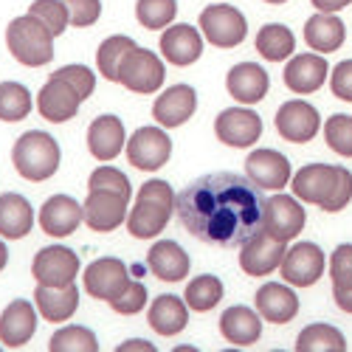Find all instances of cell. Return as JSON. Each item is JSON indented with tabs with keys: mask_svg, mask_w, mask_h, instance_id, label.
<instances>
[{
	"mask_svg": "<svg viewBox=\"0 0 352 352\" xmlns=\"http://www.w3.org/2000/svg\"><path fill=\"white\" fill-rule=\"evenodd\" d=\"M330 87H333V96H338L344 102H352V60H344L333 68Z\"/></svg>",
	"mask_w": 352,
	"mask_h": 352,
	"instance_id": "obj_47",
	"label": "cell"
},
{
	"mask_svg": "<svg viewBox=\"0 0 352 352\" xmlns=\"http://www.w3.org/2000/svg\"><path fill=\"white\" fill-rule=\"evenodd\" d=\"M6 262H9V251H6L3 240H0V271H3V268H6Z\"/></svg>",
	"mask_w": 352,
	"mask_h": 352,
	"instance_id": "obj_50",
	"label": "cell"
},
{
	"mask_svg": "<svg viewBox=\"0 0 352 352\" xmlns=\"http://www.w3.org/2000/svg\"><path fill=\"white\" fill-rule=\"evenodd\" d=\"M164 63L158 60V54L146 51V48H133L122 65H119V82L133 94H155L164 85Z\"/></svg>",
	"mask_w": 352,
	"mask_h": 352,
	"instance_id": "obj_6",
	"label": "cell"
},
{
	"mask_svg": "<svg viewBox=\"0 0 352 352\" xmlns=\"http://www.w3.org/2000/svg\"><path fill=\"white\" fill-rule=\"evenodd\" d=\"M293 195L324 212H341L352 200V172L346 166L307 164L293 175Z\"/></svg>",
	"mask_w": 352,
	"mask_h": 352,
	"instance_id": "obj_2",
	"label": "cell"
},
{
	"mask_svg": "<svg viewBox=\"0 0 352 352\" xmlns=\"http://www.w3.org/2000/svg\"><path fill=\"white\" fill-rule=\"evenodd\" d=\"M135 48V43L124 34H113L107 37L102 45H99V54H96V65H99V74L107 79V82H119V65L122 60Z\"/></svg>",
	"mask_w": 352,
	"mask_h": 352,
	"instance_id": "obj_37",
	"label": "cell"
},
{
	"mask_svg": "<svg viewBox=\"0 0 352 352\" xmlns=\"http://www.w3.org/2000/svg\"><path fill=\"white\" fill-rule=\"evenodd\" d=\"M324 141L333 153L352 158V116H330L327 124H324Z\"/></svg>",
	"mask_w": 352,
	"mask_h": 352,
	"instance_id": "obj_42",
	"label": "cell"
},
{
	"mask_svg": "<svg viewBox=\"0 0 352 352\" xmlns=\"http://www.w3.org/2000/svg\"><path fill=\"white\" fill-rule=\"evenodd\" d=\"M197 110V94L189 85H172L155 99L153 104V119L161 127H181L186 124Z\"/></svg>",
	"mask_w": 352,
	"mask_h": 352,
	"instance_id": "obj_17",
	"label": "cell"
},
{
	"mask_svg": "<svg viewBox=\"0 0 352 352\" xmlns=\"http://www.w3.org/2000/svg\"><path fill=\"white\" fill-rule=\"evenodd\" d=\"M226 87L240 104H256V102L265 99L268 87H271V76L256 63H240L228 71Z\"/></svg>",
	"mask_w": 352,
	"mask_h": 352,
	"instance_id": "obj_25",
	"label": "cell"
},
{
	"mask_svg": "<svg viewBox=\"0 0 352 352\" xmlns=\"http://www.w3.org/2000/svg\"><path fill=\"white\" fill-rule=\"evenodd\" d=\"M333 276V299L344 313H352V245L344 243L330 256Z\"/></svg>",
	"mask_w": 352,
	"mask_h": 352,
	"instance_id": "obj_33",
	"label": "cell"
},
{
	"mask_svg": "<svg viewBox=\"0 0 352 352\" xmlns=\"http://www.w3.org/2000/svg\"><path fill=\"white\" fill-rule=\"evenodd\" d=\"M51 76L68 82L74 91L82 96V102L91 96V94H94V87H96V74H94L91 68H85V65H65V68H60V71H54Z\"/></svg>",
	"mask_w": 352,
	"mask_h": 352,
	"instance_id": "obj_44",
	"label": "cell"
},
{
	"mask_svg": "<svg viewBox=\"0 0 352 352\" xmlns=\"http://www.w3.org/2000/svg\"><path fill=\"white\" fill-rule=\"evenodd\" d=\"M344 37H346V28L344 23L336 17V14H327V12H318L307 20L305 25V43L318 51V54H333L344 45Z\"/></svg>",
	"mask_w": 352,
	"mask_h": 352,
	"instance_id": "obj_32",
	"label": "cell"
},
{
	"mask_svg": "<svg viewBox=\"0 0 352 352\" xmlns=\"http://www.w3.org/2000/svg\"><path fill=\"white\" fill-rule=\"evenodd\" d=\"M37 330V310L32 302L14 299L3 313H0V344L9 349H20L32 341Z\"/></svg>",
	"mask_w": 352,
	"mask_h": 352,
	"instance_id": "obj_21",
	"label": "cell"
},
{
	"mask_svg": "<svg viewBox=\"0 0 352 352\" xmlns=\"http://www.w3.org/2000/svg\"><path fill=\"white\" fill-rule=\"evenodd\" d=\"M65 6H68V14H71V23L76 28L94 25L99 20V14H102L99 0H65Z\"/></svg>",
	"mask_w": 352,
	"mask_h": 352,
	"instance_id": "obj_46",
	"label": "cell"
},
{
	"mask_svg": "<svg viewBox=\"0 0 352 352\" xmlns=\"http://www.w3.org/2000/svg\"><path fill=\"white\" fill-rule=\"evenodd\" d=\"M110 307H113L116 313H122V316H135L138 310L146 307V287H144L141 282H130V285L119 293V296L110 302Z\"/></svg>",
	"mask_w": 352,
	"mask_h": 352,
	"instance_id": "obj_45",
	"label": "cell"
},
{
	"mask_svg": "<svg viewBox=\"0 0 352 352\" xmlns=\"http://www.w3.org/2000/svg\"><path fill=\"white\" fill-rule=\"evenodd\" d=\"M282 276L293 287H310L324 276V251L316 243H296L282 259Z\"/></svg>",
	"mask_w": 352,
	"mask_h": 352,
	"instance_id": "obj_13",
	"label": "cell"
},
{
	"mask_svg": "<svg viewBox=\"0 0 352 352\" xmlns=\"http://www.w3.org/2000/svg\"><path fill=\"white\" fill-rule=\"evenodd\" d=\"M124 124L116 116H99V119L87 127V150L96 161H113L124 150Z\"/></svg>",
	"mask_w": 352,
	"mask_h": 352,
	"instance_id": "obj_26",
	"label": "cell"
},
{
	"mask_svg": "<svg viewBox=\"0 0 352 352\" xmlns=\"http://www.w3.org/2000/svg\"><path fill=\"white\" fill-rule=\"evenodd\" d=\"M186 305L189 310L195 313H209L212 307H217V302L223 299V282L212 274H203V276H195L189 285H186Z\"/></svg>",
	"mask_w": 352,
	"mask_h": 352,
	"instance_id": "obj_38",
	"label": "cell"
},
{
	"mask_svg": "<svg viewBox=\"0 0 352 352\" xmlns=\"http://www.w3.org/2000/svg\"><path fill=\"white\" fill-rule=\"evenodd\" d=\"M175 14H178V3H175V0H138L135 3L138 23L144 28H150V32L172 25Z\"/></svg>",
	"mask_w": 352,
	"mask_h": 352,
	"instance_id": "obj_40",
	"label": "cell"
},
{
	"mask_svg": "<svg viewBox=\"0 0 352 352\" xmlns=\"http://www.w3.org/2000/svg\"><path fill=\"white\" fill-rule=\"evenodd\" d=\"M82 104V96L74 91V87L63 79H48L43 85V91L37 94V110L45 122H54V124H63L68 119H74L76 110Z\"/></svg>",
	"mask_w": 352,
	"mask_h": 352,
	"instance_id": "obj_18",
	"label": "cell"
},
{
	"mask_svg": "<svg viewBox=\"0 0 352 352\" xmlns=\"http://www.w3.org/2000/svg\"><path fill=\"white\" fill-rule=\"evenodd\" d=\"M296 349L299 352H344L346 341L341 330H336L333 324H310L299 333Z\"/></svg>",
	"mask_w": 352,
	"mask_h": 352,
	"instance_id": "obj_35",
	"label": "cell"
},
{
	"mask_svg": "<svg viewBox=\"0 0 352 352\" xmlns=\"http://www.w3.org/2000/svg\"><path fill=\"white\" fill-rule=\"evenodd\" d=\"M34 102L28 87L20 82H0V122H23Z\"/></svg>",
	"mask_w": 352,
	"mask_h": 352,
	"instance_id": "obj_36",
	"label": "cell"
},
{
	"mask_svg": "<svg viewBox=\"0 0 352 352\" xmlns=\"http://www.w3.org/2000/svg\"><path fill=\"white\" fill-rule=\"evenodd\" d=\"M245 175L259 189H285L290 184V161L276 150H254L245 161Z\"/></svg>",
	"mask_w": 352,
	"mask_h": 352,
	"instance_id": "obj_24",
	"label": "cell"
},
{
	"mask_svg": "<svg viewBox=\"0 0 352 352\" xmlns=\"http://www.w3.org/2000/svg\"><path fill=\"white\" fill-rule=\"evenodd\" d=\"M127 203H130V197H124V195L94 189V192H87V200L82 206V217L91 231L107 234V231H116L127 220Z\"/></svg>",
	"mask_w": 352,
	"mask_h": 352,
	"instance_id": "obj_12",
	"label": "cell"
},
{
	"mask_svg": "<svg viewBox=\"0 0 352 352\" xmlns=\"http://www.w3.org/2000/svg\"><path fill=\"white\" fill-rule=\"evenodd\" d=\"M28 14H34L37 20H43L54 37H60L65 32V25L71 23L65 0H34V3L28 6Z\"/></svg>",
	"mask_w": 352,
	"mask_h": 352,
	"instance_id": "obj_41",
	"label": "cell"
},
{
	"mask_svg": "<svg viewBox=\"0 0 352 352\" xmlns=\"http://www.w3.org/2000/svg\"><path fill=\"white\" fill-rule=\"evenodd\" d=\"M282 79L290 91L299 94V96L316 94L318 87L327 82V60L321 54H296L285 65Z\"/></svg>",
	"mask_w": 352,
	"mask_h": 352,
	"instance_id": "obj_20",
	"label": "cell"
},
{
	"mask_svg": "<svg viewBox=\"0 0 352 352\" xmlns=\"http://www.w3.org/2000/svg\"><path fill=\"white\" fill-rule=\"evenodd\" d=\"M12 161L20 178L25 181H48L51 175L60 169L63 153H60V144H56L48 133L40 130H28L14 141V150H12Z\"/></svg>",
	"mask_w": 352,
	"mask_h": 352,
	"instance_id": "obj_4",
	"label": "cell"
},
{
	"mask_svg": "<svg viewBox=\"0 0 352 352\" xmlns=\"http://www.w3.org/2000/svg\"><path fill=\"white\" fill-rule=\"evenodd\" d=\"M256 313L271 324H287L299 313V296L287 287V282H265L256 290Z\"/></svg>",
	"mask_w": 352,
	"mask_h": 352,
	"instance_id": "obj_22",
	"label": "cell"
},
{
	"mask_svg": "<svg viewBox=\"0 0 352 352\" xmlns=\"http://www.w3.org/2000/svg\"><path fill=\"white\" fill-rule=\"evenodd\" d=\"M127 349H141V352H155V346L153 344H146V341H127V344H122L119 346V352H127Z\"/></svg>",
	"mask_w": 352,
	"mask_h": 352,
	"instance_id": "obj_49",
	"label": "cell"
},
{
	"mask_svg": "<svg viewBox=\"0 0 352 352\" xmlns=\"http://www.w3.org/2000/svg\"><path fill=\"white\" fill-rule=\"evenodd\" d=\"M296 48V37L287 25L282 23H271V25H262L259 34H256V51L265 56L268 63H285L287 56Z\"/></svg>",
	"mask_w": 352,
	"mask_h": 352,
	"instance_id": "obj_34",
	"label": "cell"
},
{
	"mask_svg": "<svg viewBox=\"0 0 352 352\" xmlns=\"http://www.w3.org/2000/svg\"><path fill=\"white\" fill-rule=\"evenodd\" d=\"M172 155V141L161 127H141L127 138V161L141 172L161 169Z\"/></svg>",
	"mask_w": 352,
	"mask_h": 352,
	"instance_id": "obj_10",
	"label": "cell"
},
{
	"mask_svg": "<svg viewBox=\"0 0 352 352\" xmlns=\"http://www.w3.org/2000/svg\"><path fill=\"white\" fill-rule=\"evenodd\" d=\"M310 3L318 9V12H327V14H336L341 9H346L352 0H310Z\"/></svg>",
	"mask_w": 352,
	"mask_h": 352,
	"instance_id": "obj_48",
	"label": "cell"
},
{
	"mask_svg": "<svg viewBox=\"0 0 352 352\" xmlns=\"http://www.w3.org/2000/svg\"><path fill=\"white\" fill-rule=\"evenodd\" d=\"M6 45L20 65L40 68L54 60V34L34 14L14 17L6 28Z\"/></svg>",
	"mask_w": 352,
	"mask_h": 352,
	"instance_id": "obj_5",
	"label": "cell"
},
{
	"mask_svg": "<svg viewBox=\"0 0 352 352\" xmlns=\"http://www.w3.org/2000/svg\"><path fill=\"white\" fill-rule=\"evenodd\" d=\"M307 223L305 209L299 206V197H287V195H274L265 200V214H262V228H265L271 237L290 243L296 240L302 228Z\"/></svg>",
	"mask_w": 352,
	"mask_h": 352,
	"instance_id": "obj_9",
	"label": "cell"
},
{
	"mask_svg": "<svg viewBox=\"0 0 352 352\" xmlns=\"http://www.w3.org/2000/svg\"><path fill=\"white\" fill-rule=\"evenodd\" d=\"M321 127V119H318V110L302 99H290L279 107L276 113V130L285 141H293V144H305V141H313L316 133Z\"/></svg>",
	"mask_w": 352,
	"mask_h": 352,
	"instance_id": "obj_16",
	"label": "cell"
},
{
	"mask_svg": "<svg viewBox=\"0 0 352 352\" xmlns=\"http://www.w3.org/2000/svg\"><path fill=\"white\" fill-rule=\"evenodd\" d=\"M220 333L234 346H251L262 336V316L245 305H234L220 316Z\"/></svg>",
	"mask_w": 352,
	"mask_h": 352,
	"instance_id": "obj_27",
	"label": "cell"
},
{
	"mask_svg": "<svg viewBox=\"0 0 352 352\" xmlns=\"http://www.w3.org/2000/svg\"><path fill=\"white\" fill-rule=\"evenodd\" d=\"M146 321L158 336H178L189 324V305L181 296L164 293L150 305V318Z\"/></svg>",
	"mask_w": 352,
	"mask_h": 352,
	"instance_id": "obj_31",
	"label": "cell"
},
{
	"mask_svg": "<svg viewBox=\"0 0 352 352\" xmlns=\"http://www.w3.org/2000/svg\"><path fill=\"white\" fill-rule=\"evenodd\" d=\"M48 349L51 352H96L99 349V341H96L94 330L71 324V327H63L60 333L51 336Z\"/></svg>",
	"mask_w": 352,
	"mask_h": 352,
	"instance_id": "obj_39",
	"label": "cell"
},
{
	"mask_svg": "<svg viewBox=\"0 0 352 352\" xmlns=\"http://www.w3.org/2000/svg\"><path fill=\"white\" fill-rule=\"evenodd\" d=\"M34 305H37V313L45 318V321H68L76 307H79V287L71 282V285H63V287H45V285H37L34 290Z\"/></svg>",
	"mask_w": 352,
	"mask_h": 352,
	"instance_id": "obj_28",
	"label": "cell"
},
{
	"mask_svg": "<svg viewBox=\"0 0 352 352\" xmlns=\"http://www.w3.org/2000/svg\"><path fill=\"white\" fill-rule=\"evenodd\" d=\"M265 3H274V6H279V3H285V0H265Z\"/></svg>",
	"mask_w": 352,
	"mask_h": 352,
	"instance_id": "obj_51",
	"label": "cell"
},
{
	"mask_svg": "<svg viewBox=\"0 0 352 352\" xmlns=\"http://www.w3.org/2000/svg\"><path fill=\"white\" fill-rule=\"evenodd\" d=\"M200 32L217 48H237L248 34V25H245V17L240 9L206 6L200 12Z\"/></svg>",
	"mask_w": 352,
	"mask_h": 352,
	"instance_id": "obj_7",
	"label": "cell"
},
{
	"mask_svg": "<svg viewBox=\"0 0 352 352\" xmlns=\"http://www.w3.org/2000/svg\"><path fill=\"white\" fill-rule=\"evenodd\" d=\"M82 220V203H76L68 195L48 197L40 209V228L48 237H71Z\"/></svg>",
	"mask_w": 352,
	"mask_h": 352,
	"instance_id": "obj_23",
	"label": "cell"
},
{
	"mask_svg": "<svg viewBox=\"0 0 352 352\" xmlns=\"http://www.w3.org/2000/svg\"><path fill=\"white\" fill-rule=\"evenodd\" d=\"M214 133H217V141H223L226 146H251L254 141H259L262 135V119L254 113V110H245V107H228L217 116L214 122Z\"/></svg>",
	"mask_w": 352,
	"mask_h": 352,
	"instance_id": "obj_15",
	"label": "cell"
},
{
	"mask_svg": "<svg viewBox=\"0 0 352 352\" xmlns=\"http://www.w3.org/2000/svg\"><path fill=\"white\" fill-rule=\"evenodd\" d=\"M32 274L37 285H45V287L71 285L79 276V256L65 245H48L34 256Z\"/></svg>",
	"mask_w": 352,
	"mask_h": 352,
	"instance_id": "obj_11",
	"label": "cell"
},
{
	"mask_svg": "<svg viewBox=\"0 0 352 352\" xmlns=\"http://www.w3.org/2000/svg\"><path fill=\"white\" fill-rule=\"evenodd\" d=\"M175 197L172 186L166 181H146L138 189V200L133 212L127 214V231L135 240H150L166 228L172 212H175Z\"/></svg>",
	"mask_w": 352,
	"mask_h": 352,
	"instance_id": "obj_3",
	"label": "cell"
},
{
	"mask_svg": "<svg viewBox=\"0 0 352 352\" xmlns=\"http://www.w3.org/2000/svg\"><path fill=\"white\" fill-rule=\"evenodd\" d=\"M94 189H104V192H116V195H124L130 197L133 195V186L127 181V175L116 166H99L91 172V181H87V192Z\"/></svg>",
	"mask_w": 352,
	"mask_h": 352,
	"instance_id": "obj_43",
	"label": "cell"
},
{
	"mask_svg": "<svg viewBox=\"0 0 352 352\" xmlns=\"http://www.w3.org/2000/svg\"><path fill=\"white\" fill-rule=\"evenodd\" d=\"M146 265L161 282H181L189 276V256L172 240H158L146 254Z\"/></svg>",
	"mask_w": 352,
	"mask_h": 352,
	"instance_id": "obj_29",
	"label": "cell"
},
{
	"mask_svg": "<svg viewBox=\"0 0 352 352\" xmlns=\"http://www.w3.org/2000/svg\"><path fill=\"white\" fill-rule=\"evenodd\" d=\"M34 228V209L23 195L6 192L0 195V237L23 240Z\"/></svg>",
	"mask_w": 352,
	"mask_h": 352,
	"instance_id": "obj_30",
	"label": "cell"
},
{
	"mask_svg": "<svg viewBox=\"0 0 352 352\" xmlns=\"http://www.w3.org/2000/svg\"><path fill=\"white\" fill-rule=\"evenodd\" d=\"M161 51H164V60L186 68L192 63L200 60L203 54V37L195 25L189 23H178V25H166V32L161 34Z\"/></svg>",
	"mask_w": 352,
	"mask_h": 352,
	"instance_id": "obj_19",
	"label": "cell"
},
{
	"mask_svg": "<svg viewBox=\"0 0 352 352\" xmlns=\"http://www.w3.org/2000/svg\"><path fill=\"white\" fill-rule=\"evenodd\" d=\"M184 228L209 245H243L262 228L265 197L262 189L237 172H212L192 181L175 200Z\"/></svg>",
	"mask_w": 352,
	"mask_h": 352,
	"instance_id": "obj_1",
	"label": "cell"
},
{
	"mask_svg": "<svg viewBox=\"0 0 352 352\" xmlns=\"http://www.w3.org/2000/svg\"><path fill=\"white\" fill-rule=\"evenodd\" d=\"M287 243L271 237L265 228L254 231L251 237L240 245V268L248 274V276H268L271 271H276L282 265V259L287 254L285 248Z\"/></svg>",
	"mask_w": 352,
	"mask_h": 352,
	"instance_id": "obj_8",
	"label": "cell"
},
{
	"mask_svg": "<svg viewBox=\"0 0 352 352\" xmlns=\"http://www.w3.org/2000/svg\"><path fill=\"white\" fill-rule=\"evenodd\" d=\"M127 285H130L127 265H124L122 259H116V256L94 259L91 265L85 268V290L91 293L94 299L113 302Z\"/></svg>",
	"mask_w": 352,
	"mask_h": 352,
	"instance_id": "obj_14",
	"label": "cell"
}]
</instances>
